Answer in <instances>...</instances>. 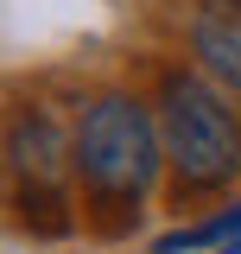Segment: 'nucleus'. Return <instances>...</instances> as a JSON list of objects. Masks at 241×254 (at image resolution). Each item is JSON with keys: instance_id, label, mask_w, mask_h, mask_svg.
Listing matches in <instances>:
<instances>
[{"instance_id": "nucleus-1", "label": "nucleus", "mask_w": 241, "mask_h": 254, "mask_svg": "<svg viewBox=\"0 0 241 254\" xmlns=\"http://www.w3.org/2000/svg\"><path fill=\"white\" fill-rule=\"evenodd\" d=\"M159 140L178 172V185L216 190L241 172V121L229 95L210 89L203 76H172L159 95Z\"/></svg>"}, {"instance_id": "nucleus-2", "label": "nucleus", "mask_w": 241, "mask_h": 254, "mask_svg": "<svg viewBox=\"0 0 241 254\" xmlns=\"http://www.w3.org/2000/svg\"><path fill=\"white\" fill-rule=\"evenodd\" d=\"M159 159H165V140H159V121H152L140 102L127 95H102L83 108L76 121V172L95 197H115V203H133L146 197V185L159 178Z\"/></svg>"}, {"instance_id": "nucleus-3", "label": "nucleus", "mask_w": 241, "mask_h": 254, "mask_svg": "<svg viewBox=\"0 0 241 254\" xmlns=\"http://www.w3.org/2000/svg\"><path fill=\"white\" fill-rule=\"evenodd\" d=\"M6 159H13V172L32 178V185H58L63 159H76V133L63 140V127L45 115V108H32L13 121V140H6Z\"/></svg>"}, {"instance_id": "nucleus-4", "label": "nucleus", "mask_w": 241, "mask_h": 254, "mask_svg": "<svg viewBox=\"0 0 241 254\" xmlns=\"http://www.w3.org/2000/svg\"><path fill=\"white\" fill-rule=\"evenodd\" d=\"M190 51H197V64L216 83H229L241 95V6L235 0H210L190 19Z\"/></svg>"}, {"instance_id": "nucleus-5", "label": "nucleus", "mask_w": 241, "mask_h": 254, "mask_svg": "<svg viewBox=\"0 0 241 254\" xmlns=\"http://www.w3.org/2000/svg\"><path fill=\"white\" fill-rule=\"evenodd\" d=\"M235 6H241V0H235Z\"/></svg>"}]
</instances>
